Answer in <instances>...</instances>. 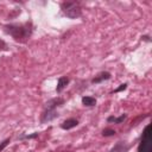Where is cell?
Masks as SVG:
<instances>
[{
	"mask_svg": "<svg viewBox=\"0 0 152 152\" xmlns=\"http://www.w3.org/2000/svg\"><path fill=\"white\" fill-rule=\"evenodd\" d=\"M125 119H126V114H121L119 118H116V116H108L107 121L108 122H114V124H121Z\"/></svg>",
	"mask_w": 152,
	"mask_h": 152,
	"instance_id": "10",
	"label": "cell"
},
{
	"mask_svg": "<svg viewBox=\"0 0 152 152\" xmlns=\"http://www.w3.org/2000/svg\"><path fill=\"white\" fill-rule=\"evenodd\" d=\"M8 144H10V138H7V139H5L4 141H1V142H0V152H1Z\"/></svg>",
	"mask_w": 152,
	"mask_h": 152,
	"instance_id": "14",
	"label": "cell"
},
{
	"mask_svg": "<svg viewBox=\"0 0 152 152\" xmlns=\"http://www.w3.org/2000/svg\"><path fill=\"white\" fill-rule=\"evenodd\" d=\"M58 116V113L56 109H49V108H45L44 112L42 113L40 115V122L42 124H46V122H50L52 121L53 119H56Z\"/></svg>",
	"mask_w": 152,
	"mask_h": 152,
	"instance_id": "3",
	"label": "cell"
},
{
	"mask_svg": "<svg viewBox=\"0 0 152 152\" xmlns=\"http://www.w3.org/2000/svg\"><path fill=\"white\" fill-rule=\"evenodd\" d=\"M64 103V100L62 97H55V99H51L46 102V107L45 108H49V109H57V107L62 106Z\"/></svg>",
	"mask_w": 152,
	"mask_h": 152,
	"instance_id": "4",
	"label": "cell"
},
{
	"mask_svg": "<svg viewBox=\"0 0 152 152\" xmlns=\"http://www.w3.org/2000/svg\"><path fill=\"white\" fill-rule=\"evenodd\" d=\"M61 10L69 19H77L82 15V7L77 1H63L61 4Z\"/></svg>",
	"mask_w": 152,
	"mask_h": 152,
	"instance_id": "2",
	"label": "cell"
},
{
	"mask_svg": "<svg viewBox=\"0 0 152 152\" xmlns=\"http://www.w3.org/2000/svg\"><path fill=\"white\" fill-rule=\"evenodd\" d=\"M114 134H115L114 129H103V132H102L103 137H110V135H114Z\"/></svg>",
	"mask_w": 152,
	"mask_h": 152,
	"instance_id": "12",
	"label": "cell"
},
{
	"mask_svg": "<svg viewBox=\"0 0 152 152\" xmlns=\"http://www.w3.org/2000/svg\"><path fill=\"white\" fill-rule=\"evenodd\" d=\"M142 38H144V39H145V40H147V42H150V39H148V37H147V36H144V37H142Z\"/></svg>",
	"mask_w": 152,
	"mask_h": 152,
	"instance_id": "16",
	"label": "cell"
},
{
	"mask_svg": "<svg viewBox=\"0 0 152 152\" xmlns=\"http://www.w3.org/2000/svg\"><path fill=\"white\" fill-rule=\"evenodd\" d=\"M8 50V46L6 44V42H4L1 38H0V51H7Z\"/></svg>",
	"mask_w": 152,
	"mask_h": 152,
	"instance_id": "13",
	"label": "cell"
},
{
	"mask_svg": "<svg viewBox=\"0 0 152 152\" xmlns=\"http://www.w3.org/2000/svg\"><path fill=\"white\" fill-rule=\"evenodd\" d=\"M69 77H66V76H61L59 78H58V82H57V87H56V91L57 93H61L68 84H69Z\"/></svg>",
	"mask_w": 152,
	"mask_h": 152,
	"instance_id": "6",
	"label": "cell"
},
{
	"mask_svg": "<svg viewBox=\"0 0 152 152\" xmlns=\"http://www.w3.org/2000/svg\"><path fill=\"white\" fill-rule=\"evenodd\" d=\"M127 88V83H124V84H121L118 89H115V93H119V91H121V90H124V89H126Z\"/></svg>",
	"mask_w": 152,
	"mask_h": 152,
	"instance_id": "15",
	"label": "cell"
},
{
	"mask_svg": "<svg viewBox=\"0 0 152 152\" xmlns=\"http://www.w3.org/2000/svg\"><path fill=\"white\" fill-rule=\"evenodd\" d=\"M37 137H38V133H33V134H23L19 138L20 139H33V138H37Z\"/></svg>",
	"mask_w": 152,
	"mask_h": 152,
	"instance_id": "11",
	"label": "cell"
},
{
	"mask_svg": "<svg viewBox=\"0 0 152 152\" xmlns=\"http://www.w3.org/2000/svg\"><path fill=\"white\" fill-rule=\"evenodd\" d=\"M82 103L87 107H91V106H95L96 103V99L93 97V96H83L82 97Z\"/></svg>",
	"mask_w": 152,
	"mask_h": 152,
	"instance_id": "9",
	"label": "cell"
},
{
	"mask_svg": "<svg viewBox=\"0 0 152 152\" xmlns=\"http://www.w3.org/2000/svg\"><path fill=\"white\" fill-rule=\"evenodd\" d=\"M128 151V145H126L122 141H119L118 144L114 145V147L110 150V152H127Z\"/></svg>",
	"mask_w": 152,
	"mask_h": 152,
	"instance_id": "8",
	"label": "cell"
},
{
	"mask_svg": "<svg viewBox=\"0 0 152 152\" xmlns=\"http://www.w3.org/2000/svg\"><path fill=\"white\" fill-rule=\"evenodd\" d=\"M110 78V74L108 71H102L100 74H97L93 80H91V83H101L102 81H107Z\"/></svg>",
	"mask_w": 152,
	"mask_h": 152,
	"instance_id": "5",
	"label": "cell"
},
{
	"mask_svg": "<svg viewBox=\"0 0 152 152\" xmlns=\"http://www.w3.org/2000/svg\"><path fill=\"white\" fill-rule=\"evenodd\" d=\"M78 125V121L76 120V119H72V118H70V119H66L62 125H61V128L62 129H71V128H74V127H76Z\"/></svg>",
	"mask_w": 152,
	"mask_h": 152,
	"instance_id": "7",
	"label": "cell"
},
{
	"mask_svg": "<svg viewBox=\"0 0 152 152\" xmlns=\"http://www.w3.org/2000/svg\"><path fill=\"white\" fill-rule=\"evenodd\" d=\"M4 31L13 37L15 42L19 43H26L33 31V26L31 21H26L23 24H8L4 26Z\"/></svg>",
	"mask_w": 152,
	"mask_h": 152,
	"instance_id": "1",
	"label": "cell"
}]
</instances>
